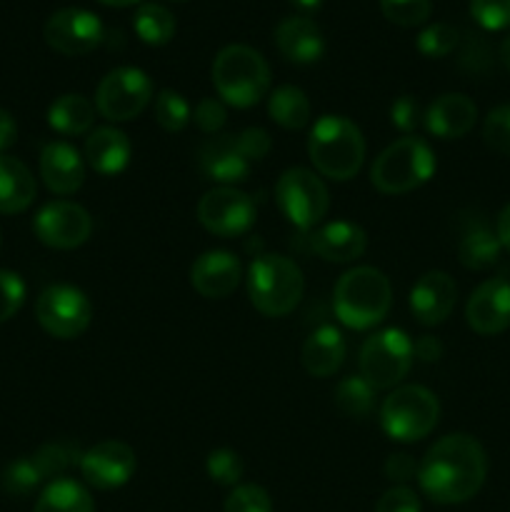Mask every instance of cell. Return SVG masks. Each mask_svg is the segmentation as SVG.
Listing matches in <instances>:
<instances>
[{"label": "cell", "mask_w": 510, "mask_h": 512, "mask_svg": "<svg viewBox=\"0 0 510 512\" xmlns=\"http://www.w3.org/2000/svg\"><path fill=\"white\" fill-rule=\"evenodd\" d=\"M310 100L298 85H278L268 93V118L283 130H303L310 123Z\"/></svg>", "instance_id": "f1b7e54d"}, {"label": "cell", "mask_w": 510, "mask_h": 512, "mask_svg": "<svg viewBox=\"0 0 510 512\" xmlns=\"http://www.w3.org/2000/svg\"><path fill=\"white\" fill-rule=\"evenodd\" d=\"M80 475L95 490H118L133 478L138 468L135 450L123 440H103L93 448L83 450L80 458Z\"/></svg>", "instance_id": "9a60e30c"}, {"label": "cell", "mask_w": 510, "mask_h": 512, "mask_svg": "<svg viewBox=\"0 0 510 512\" xmlns=\"http://www.w3.org/2000/svg\"><path fill=\"white\" fill-rule=\"evenodd\" d=\"M503 245H500L498 233L488 223L478 220L465 228L458 243V260L468 270H488L500 260Z\"/></svg>", "instance_id": "4316f807"}, {"label": "cell", "mask_w": 510, "mask_h": 512, "mask_svg": "<svg viewBox=\"0 0 510 512\" xmlns=\"http://www.w3.org/2000/svg\"><path fill=\"white\" fill-rule=\"evenodd\" d=\"M430 0H380V13L400 28H418L430 18Z\"/></svg>", "instance_id": "74e56055"}, {"label": "cell", "mask_w": 510, "mask_h": 512, "mask_svg": "<svg viewBox=\"0 0 510 512\" xmlns=\"http://www.w3.org/2000/svg\"><path fill=\"white\" fill-rule=\"evenodd\" d=\"M15 140H18V123H15L13 113H8L5 108H0V153H5L8 148H13Z\"/></svg>", "instance_id": "681fc988"}, {"label": "cell", "mask_w": 510, "mask_h": 512, "mask_svg": "<svg viewBox=\"0 0 510 512\" xmlns=\"http://www.w3.org/2000/svg\"><path fill=\"white\" fill-rule=\"evenodd\" d=\"M495 233H498V240L500 245H503V250H508L510 253V200L498 213V220H495Z\"/></svg>", "instance_id": "f907efd6"}, {"label": "cell", "mask_w": 510, "mask_h": 512, "mask_svg": "<svg viewBox=\"0 0 510 512\" xmlns=\"http://www.w3.org/2000/svg\"><path fill=\"white\" fill-rule=\"evenodd\" d=\"M458 43L460 33L448 23L428 25V28L420 30L418 40H415V45H418V50L425 58H445V55H450L458 48Z\"/></svg>", "instance_id": "8d00e7d4"}, {"label": "cell", "mask_w": 510, "mask_h": 512, "mask_svg": "<svg viewBox=\"0 0 510 512\" xmlns=\"http://www.w3.org/2000/svg\"><path fill=\"white\" fill-rule=\"evenodd\" d=\"M223 512H273V500L263 485H235L225 498Z\"/></svg>", "instance_id": "f35d334b"}, {"label": "cell", "mask_w": 510, "mask_h": 512, "mask_svg": "<svg viewBox=\"0 0 510 512\" xmlns=\"http://www.w3.org/2000/svg\"><path fill=\"white\" fill-rule=\"evenodd\" d=\"M33 233L53 250H75L93 233V218L88 210L70 200H50L35 213Z\"/></svg>", "instance_id": "4fadbf2b"}, {"label": "cell", "mask_w": 510, "mask_h": 512, "mask_svg": "<svg viewBox=\"0 0 510 512\" xmlns=\"http://www.w3.org/2000/svg\"><path fill=\"white\" fill-rule=\"evenodd\" d=\"M335 408L343 415L355 420H363L373 413L375 405V390L370 388L368 380L360 378V375H348V378L340 380L335 385Z\"/></svg>", "instance_id": "d6a6232c"}, {"label": "cell", "mask_w": 510, "mask_h": 512, "mask_svg": "<svg viewBox=\"0 0 510 512\" xmlns=\"http://www.w3.org/2000/svg\"><path fill=\"white\" fill-rule=\"evenodd\" d=\"M418 465L413 455L393 453L385 460V478L393 485H408L410 480H418Z\"/></svg>", "instance_id": "7dc6e473"}, {"label": "cell", "mask_w": 510, "mask_h": 512, "mask_svg": "<svg viewBox=\"0 0 510 512\" xmlns=\"http://www.w3.org/2000/svg\"><path fill=\"white\" fill-rule=\"evenodd\" d=\"M488 455L468 433H450L428 448L418 465L420 493L438 505H460L480 493Z\"/></svg>", "instance_id": "6da1fadb"}, {"label": "cell", "mask_w": 510, "mask_h": 512, "mask_svg": "<svg viewBox=\"0 0 510 512\" xmlns=\"http://www.w3.org/2000/svg\"><path fill=\"white\" fill-rule=\"evenodd\" d=\"M130 155H133L130 138L120 128H113V125L93 128L85 138V165H90L95 173L105 175V178L123 173L130 163Z\"/></svg>", "instance_id": "cb8c5ba5"}, {"label": "cell", "mask_w": 510, "mask_h": 512, "mask_svg": "<svg viewBox=\"0 0 510 512\" xmlns=\"http://www.w3.org/2000/svg\"><path fill=\"white\" fill-rule=\"evenodd\" d=\"M38 468V473L43 475V480H58L68 473L70 468L80 465L83 458V450L75 440H53V443H45L35 450V455H30Z\"/></svg>", "instance_id": "1f68e13d"}, {"label": "cell", "mask_w": 510, "mask_h": 512, "mask_svg": "<svg viewBox=\"0 0 510 512\" xmlns=\"http://www.w3.org/2000/svg\"><path fill=\"white\" fill-rule=\"evenodd\" d=\"M345 338L335 325H320L305 338L300 348V363L313 378H330L345 363Z\"/></svg>", "instance_id": "d4e9b609"}, {"label": "cell", "mask_w": 510, "mask_h": 512, "mask_svg": "<svg viewBox=\"0 0 510 512\" xmlns=\"http://www.w3.org/2000/svg\"><path fill=\"white\" fill-rule=\"evenodd\" d=\"M380 428L395 443L428 438L440 420V400L425 385H398L385 395L378 410Z\"/></svg>", "instance_id": "52a82bcc"}, {"label": "cell", "mask_w": 510, "mask_h": 512, "mask_svg": "<svg viewBox=\"0 0 510 512\" xmlns=\"http://www.w3.org/2000/svg\"><path fill=\"white\" fill-rule=\"evenodd\" d=\"M275 203L293 228L308 233L328 215V185L315 170L288 168L275 183Z\"/></svg>", "instance_id": "9c48e42d"}, {"label": "cell", "mask_w": 510, "mask_h": 512, "mask_svg": "<svg viewBox=\"0 0 510 512\" xmlns=\"http://www.w3.org/2000/svg\"><path fill=\"white\" fill-rule=\"evenodd\" d=\"M3 490L13 498H23V495H30L40 483H43V475L35 468L33 458H18L3 470Z\"/></svg>", "instance_id": "d590c367"}, {"label": "cell", "mask_w": 510, "mask_h": 512, "mask_svg": "<svg viewBox=\"0 0 510 512\" xmlns=\"http://www.w3.org/2000/svg\"><path fill=\"white\" fill-rule=\"evenodd\" d=\"M235 143H238L240 153H243L250 163H260V160L270 153V148H273V140H270L268 130L255 128V125L253 128L240 130V133L235 135Z\"/></svg>", "instance_id": "bcb514c9"}, {"label": "cell", "mask_w": 510, "mask_h": 512, "mask_svg": "<svg viewBox=\"0 0 510 512\" xmlns=\"http://www.w3.org/2000/svg\"><path fill=\"white\" fill-rule=\"evenodd\" d=\"M25 283L13 270H0V323H8L15 318L25 303Z\"/></svg>", "instance_id": "60d3db41"}, {"label": "cell", "mask_w": 510, "mask_h": 512, "mask_svg": "<svg viewBox=\"0 0 510 512\" xmlns=\"http://www.w3.org/2000/svg\"><path fill=\"white\" fill-rule=\"evenodd\" d=\"M33 512H95L90 490L73 478L50 480Z\"/></svg>", "instance_id": "f546056e"}, {"label": "cell", "mask_w": 510, "mask_h": 512, "mask_svg": "<svg viewBox=\"0 0 510 512\" xmlns=\"http://www.w3.org/2000/svg\"><path fill=\"white\" fill-rule=\"evenodd\" d=\"M393 305V285L383 270L355 265L345 270L333 288V310L350 330H370L383 323Z\"/></svg>", "instance_id": "7a4b0ae2"}, {"label": "cell", "mask_w": 510, "mask_h": 512, "mask_svg": "<svg viewBox=\"0 0 510 512\" xmlns=\"http://www.w3.org/2000/svg\"><path fill=\"white\" fill-rule=\"evenodd\" d=\"M40 178L55 195H73L85 183V158L65 140H53L40 150Z\"/></svg>", "instance_id": "ffe728a7"}, {"label": "cell", "mask_w": 510, "mask_h": 512, "mask_svg": "<svg viewBox=\"0 0 510 512\" xmlns=\"http://www.w3.org/2000/svg\"><path fill=\"white\" fill-rule=\"evenodd\" d=\"M133 28L145 45H168L175 35V15L160 3H143L135 10Z\"/></svg>", "instance_id": "4dcf8cb0"}, {"label": "cell", "mask_w": 510, "mask_h": 512, "mask_svg": "<svg viewBox=\"0 0 510 512\" xmlns=\"http://www.w3.org/2000/svg\"><path fill=\"white\" fill-rule=\"evenodd\" d=\"M250 305L265 318H285L298 308L305 293L303 270L285 255L265 253L250 263L248 275Z\"/></svg>", "instance_id": "277c9868"}, {"label": "cell", "mask_w": 510, "mask_h": 512, "mask_svg": "<svg viewBox=\"0 0 510 512\" xmlns=\"http://www.w3.org/2000/svg\"><path fill=\"white\" fill-rule=\"evenodd\" d=\"M478 105L465 93H443L425 108L423 125L440 140L465 138L475 128Z\"/></svg>", "instance_id": "44dd1931"}, {"label": "cell", "mask_w": 510, "mask_h": 512, "mask_svg": "<svg viewBox=\"0 0 510 512\" xmlns=\"http://www.w3.org/2000/svg\"><path fill=\"white\" fill-rule=\"evenodd\" d=\"M375 512H423L420 498L408 485H393L375 503Z\"/></svg>", "instance_id": "f6af8a7d"}, {"label": "cell", "mask_w": 510, "mask_h": 512, "mask_svg": "<svg viewBox=\"0 0 510 512\" xmlns=\"http://www.w3.org/2000/svg\"><path fill=\"white\" fill-rule=\"evenodd\" d=\"M198 165L200 173L208 180H213L218 185H233V188L245 183L250 175V168H253V163L240 153L238 143H235V135L220 133L200 145Z\"/></svg>", "instance_id": "d6986e66"}, {"label": "cell", "mask_w": 510, "mask_h": 512, "mask_svg": "<svg viewBox=\"0 0 510 512\" xmlns=\"http://www.w3.org/2000/svg\"><path fill=\"white\" fill-rule=\"evenodd\" d=\"M198 223L215 238H240L258 220V205L233 185H218L198 200Z\"/></svg>", "instance_id": "7c38bea8"}, {"label": "cell", "mask_w": 510, "mask_h": 512, "mask_svg": "<svg viewBox=\"0 0 510 512\" xmlns=\"http://www.w3.org/2000/svg\"><path fill=\"white\" fill-rule=\"evenodd\" d=\"M483 140L495 153L510 155V103L490 110L483 123Z\"/></svg>", "instance_id": "ab89813d"}, {"label": "cell", "mask_w": 510, "mask_h": 512, "mask_svg": "<svg viewBox=\"0 0 510 512\" xmlns=\"http://www.w3.org/2000/svg\"><path fill=\"white\" fill-rule=\"evenodd\" d=\"M98 3L108 5V8H128V5L140 3V0H98Z\"/></svg>", "instance_id": "db71d44e"}, {"label": "cell", "mask_w": 510, "mask_h": 512, "mask_svg": "<svg viewBox=\"0 0 510 512\" xmlns=\"http://www.w3.org/2000/svg\"><path fill=\"white\" fill-rule=\"evenodd\" d=\"M0 243H3V238H0Z\"/></svg>", "instance_id": "11a10c76"}, {"label": "cell", "mask_w": 510, "mask_h": 512, "mask_svg": "<svg viewBox=\"0 0 510 512\" xmlns=\"http://www.w3.org/2000/svg\"><path fill=\"white\" fill-rule=\"evenodd\" d=\"M458 300V285L445 270H428L410 290V313L425 328L445 323Z\"/></svg>", "instance_id": "e0dca14e"}, {"label": "cell", "mask_w": 510, "mask_h": 512, "mask_svg": "<svg viewBox=\"0 0 510 512\" xmlns=\"http://www.w3.org/2000/svg\"><path fill=\"white\" fill-rule=\"evenodd\" d=\"M500 63L510 70V33L505 35L503 43H500Z\"/></svg>", "instance_id": "f5cc1de1"}, {"label": "cell", "mask_w": 510, "mask_h": 512, "mask_svg": "<svg viewBox=\"0 0 510 512\" xmlns=\"http://www.w3.org/2000/svg\"><path fill=\"white\" fill-rule=\"evenodd\" d=\"M205 473L215 485L235 488V485H240V478L245 473L243 458L230 448H215L210 450L208 460H205Z\"/></svg>", "instance_id": "e575fe53"}, {"label": "cell", "mask_w": 510, "mask_h": 512, "mask_svg": "<svg viewBox=\"0 0 510 512\" xmlns=\"http://www.w3.org/2000/svg\"><path fill=\"white\" fill-rule=\"evenodd\" d=\"M153 100V80L133 65H120L100 80L95 90V108L110 123H128L138 118Z\"/></svg>", "instance_id": "8fae6325"}, {"label": "cell", "mask_w": 510, "mask_h": 512, "mask_svg": "<svg viewBox=\"0 0 510 512\" xmlns=\"http://www.w3.org/2000/svg\"><path fill=\"white\" fill-rule=\"evenodd\" d=\"M210 75L218 98L233 108H253L270 93L268 60L250 45H225L215 55Z\"/></svg>", "instance_id": "5b68a950"}, {"label": "cell", "mask_w": 510, "mask_h": 512, "mask_svg": "<svg viewBox=\"0 0 510 512\" xmlns=\"http://www.w3.org/2000/svg\"><path fill=\"white\" fill-rule=\"evenodd\" d=\"M438 160L423 138L405 135L390 143L370 168V183L383 195H405L433 178Z\"/></svg>", "instance_id": "8992f818"}, {"label": "cell", "mask_w": 510, "mask_h": 512, "mask_svg": "<svg viewBox=\"0 0 510 512\" xmlns=\"http://www.w3.org/2000/svg\"><path fill=\"white\" fill-rule=\"evenodd\" d=\"M465 320L478 335H500L510 328V280L490 278L470 293Z\"/></svg>", "instance_id": "2e32d148"}, {"label": "cell", "mask_w": 510, "mask_h": 512, "mask_svg": "<svg viewBox=\"0 0 510 512\" xmlns=\"http://www.w3.org/2000/svg\"><path fill=\"white\" fill-rule=\"evenodd\" d=\"M190 118H193V110L178 90L165 88L155 95V123L165 133H180L190 123Z\"/></svg>", "instance_id": "836d02e7"}, {"label": "cell", "mask_w": 510, "mask_h": 512, "mask_svg": "<svg viewBox=\"0 0 510 512\" xmlns=\"http://www.w3.org/2000/svg\"><path fill=\"white\" fill-rule=\"evenodd\" d=\"M95 103L80 93H65L48 108V125L60 135H88L95 123Z\"/></svg>", "instance_id": "83f0119b"}, {"label": "cell", "mask_w": 510, "mask_h": 512, "mask_svg": "<svg viewBox=\"0 0 510 512\" xmlns=\"http://www.w3.org/2000/svg\"><path fill=\"white\" fill-rule=\"evenodd\" d=\"M43 38L60 55H88L103 43V20L85 8H60L48 18Z\"/></svg>", "instance_id": "5bb4252c"}, {"label": "cell", "mask_w": 510, "mask_h": 512, "mask_svg": "<svg viewBox=\"0 0 510 512\" xmlns=\"http://www.w3.org/2000/svg\"><path fill=\"white\" fill-rule=\"evenodd\" d=\"M193 120L200 128V133L205 135H218L223 130V125L228 123V110L220 98H203L193 110Z\"/></svg>", "instance_id": "7bdbcfd3"}, {"label": "cell", "mask_w": 510, "mask_h": 512, "mask_svg": "<svg viewBox=\"0 0 510 512\" xmlns=\"http://www.w3.org/2000/svg\"><path fill=\"white\" fill-rule=\"evenodd\" d=\"M288 3L293 5V8L303 10V13H315V10L323 5V0H288Z\"/></svg>", "instance_id": "816d5d0a"}, {"label": "cell", "mask_w": 510, "mask_h": 512, "mask_svg": "<svg viewBox=\"0 0 510 512\" xmlns=\"http://www.w3.org/2000/svg\"><path fill=\"white\" fill-rule=\"evenodd\" d=\"M310 248L325 263H355L363 258L365 248H368V235L358 223L333 220V223L315 228V233L310 235Z\"/></svg>", "instance_id": "603a6c76"}, {"label": "cell", "mask_w": 510, "mask_h": 512, "mask_svg": "<svg viewBox=\"0 0 510 512\" xmlns=\"http://www.w3.org/2000/svg\"><path fill=\"white\" fill-rule=\"evenodd\" d=\"M38 195L33 173L23 160L0 153V213L18 215L33 205Z\"/></svg>", "instance_id": "484cf974"}, {"label": "cell", "mask_w": 510, "mask_h": 512, "mask_svg": "<svg viewBox=\"0 0 510 512\" xmlns=\"http://www.w3.org/2000/svg\"><path fill=\"white\" fill-rule=\"evenodd\" d=\"M308 158L315 173L345 183L365 163V138L345 115H320L308 133Z\"/></svg>", "instance_id": "3957f363"}, {"label": "cell", "mask_w": 510, "mask_h": 512, "mask_svg": "<svg viewBox=\"0 0 510 512\" xmlns=\"http://www.w3.org/2000/svg\"><path fill=\"white\" fill-rule=\"evenodd\" d=\"M40 328L58 340H75L93 323V303L75 285H48L35 300Z\"/></svg>", "instance_id": "30bf717a"}, {"label": "cell", "mask_w": 510, "mask_h": 512, "mask_svg": "<svg viewBox=\"0 0 510 512\" xmlns=\"http://www.w3.org/2000/svg\"><path fill=\"white\" fill-rule=\"evenodd\" d=\"M423 115L425 110L420 108L418 98H413V95H400V98H395L393 105H390V123H393V128H398L400 133L405 135H410L420 123H423Z\"/></svg>", "instance_id": "ee69618b"}, {"label": "cell", "mask_w": 510, "mask_h": 512, "mask_svg": "<svg viewBox=\"0 0 510 512\" xmlns=\"http://www.w3.org/2000/svg\"><path fill=\"white\" fill-rule=\"evenodd\" d=\"M415 363L413 340L400 328H385L365 338L358 355V375L373 390H393L408 378Z\"/></svg>", "instance_id": "ba28073f"}, {"label": "cell", "mask_w": 510, "mask_h": 512, "mask_svg": "<svg viewBox=\"0 0 510 512\" xmlns=\"http://www.w3.org/2000/svg\"><path fill=\"white\" fill-rule=\"evenodd\" d=\"M243 280V265L230 250H208L190 265V285L208 300H223L238 290Z\"/></svg>", "instance_id": "ac0fdd59"}, {"label": "cell", "mask_w": 510, "mask_h": 512, "mask_svg": "<svg viewBox=\"0 0 510 512\" xmlns=\"http://www.w3.org/2000/svg\"><path fill=\"white\" fill-rule=\"evenodd\" d=\"M470 15L485 30L510 28V0H470Z\"/></svg>", "instance_id": "b9f144b4"}, {"label": "cell", "mask_w": 510, "mask_h": 512, "mask_svg": "<svg viewBox=\"0 0 510 512\" xmlns=\"http://www.w3.org/2000/svg\"><path fill=\"white\" fill-rule=\"evenodd\" d=\"M273 40L278 53L295 65H313L325 53L323 33L308 15H290V18L280 20Z\"/></svg>", "instance_id": "7402d4cb"}, {"label": "cell", "mask_w": 510, "mask_h": 512, "mask_svg": "<svg viewBox=\"0 0 510 512\" xmlns=\"http://www.w3.org/2000/svg\"><path fill=\"white\" fill-rule=\"evenodd\" d=\"M413 353L415 360H420V363H438L443 358V343L433 335H420L413 343Z\"/></svg>", "instance_id": "c3c4849f"}]
</instances>
